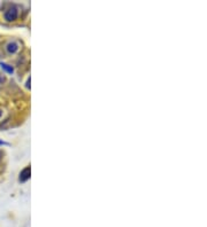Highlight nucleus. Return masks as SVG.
Wrapping results in <instances>:
<instances>
[{"label": "nucleus", "mask_w": 207, "mask_h": 227, "mask_svg": "<svg viewBox=\"0 0 207 227\" xmlns=\"http://www.w3.org/2000/svg\"><path fill=\"white\" fill-rule=\"evenodd\" d=\"M17 16H19V10H17V8L15 6H12L10 8H8V9L5 12V14H3L5 20L8 21V22L15 21L17 18Z\"/></svg>", "instance_id": "nucleus-1"}, {"label": "nucleus", "mask_w": 207, "mask_h": 227, "mask_svg": "<svg viewBox=\"0 0 207 227\" xmlns=\"http://www.w3.org/2000/svg\"><path fill=\"white\" fill-rule=\"evenodd\" d=\"M3 80H5V79H3V76H0V84H3Z\"/></svg>", "instance_id": "nucleus-6"}, {"label": "nucleus", "mask_w": 207, "mask_h": 227, "mask_svg": "<svg viewBox=\"0 0 207 227\" xmlns=\"http://www.w3.org/2000/svg\"><path fill=\"white\" fill-rule=\"evenodd\" d=\"M0 66H1V68H3V70L6 71L7 74H13L14 72V68L12 67V66H9V64H7V63H3V62H1V63H0Z\"/></svg>", "instance_id": "nucleus-4"}, {"label": "nucleus", "mask_w": 207, "mask_h": 227, "mask_svg": "<svg viewBox=\"0 0 207 227\" xmlns=\"http://www.w3.org/2000/svg\"><path fill=\"white\" fill-rule=\"evenodd\" d=\"M27 88H30V77L27 80Z\"/></svg>", "instance_id": "nucleus-5"}, {"label": "nucleus", "mask_w": 207, "mask_h": 227, "mask_svg": "<svg viewBox=\"0 0 207 227\" xmlns=\"http://www.w3.org/2000/svg\"><path fill=\"white\" fill-rule=\"evenodd\" d=\"M30 176H31V169L30 166H27L24 167L23 170L20 172V177H19V181L20 182H25L30 179Z\"/></svg>", "instance_id": "nucleus-2"}, {"label": "nucleus", "mask_w": 207, "mask_h": 227, "mask_svg": "<svg viewBox=\"0 0 207 227\" xmlns=\"http://www.w3.org/2000/svg\"><path fill=\"white\" fill-rule=\"evenodd\" d=\"M19 48H20V46H19V44L15 43V41H10V43L7 44V46H6L7 52L10 54H15L17 50H19Z\"/></svg>", "instance_id": "nucleus-3"}, {"label": "nucleus", "mask_w": 207, "mask_h": 227, "mask_svg": "<svg viewBox=\"0 0 207 227\" xmlns=\"http://www.w3.org/2000/svg\"><path fill=\"white\" fill-rule=\"evenodd\" d=\"M1 115H3V113H1V110H0V117H1Z\"/></svg>", "instance_id": "nucleus-7"}]
</instances>
